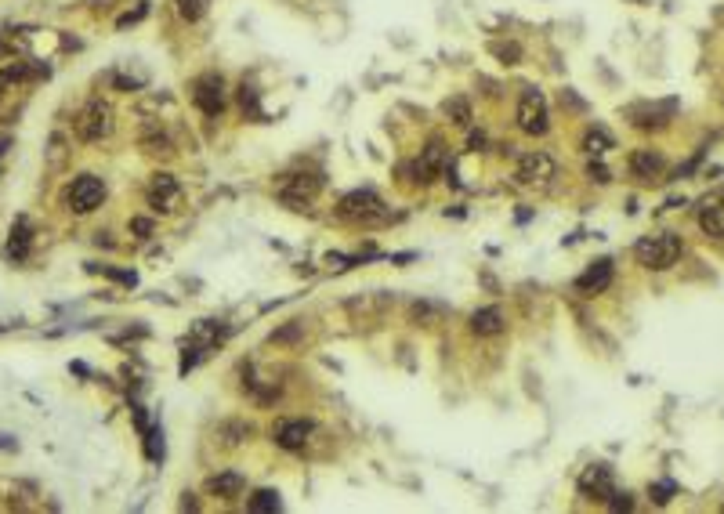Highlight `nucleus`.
Here are the masks:
<instances>
[{"label":"nucleus","instance_id":"bb28decb","mask_svg":"<svg viewBox=\"0 0 724 514\" xmlns=\"http://www.w3.org/2000/svg\"><path fill=\"white\" fill-rule=\"evenodd\" d=\"M301 337H305V323H297V319H293V323H286L283 330L272 333L275 345H290V340H301Z\"/></svg>","mask_w":724,"mask_h":514},{"label":"nucleus","instance_id":"423d86ee","mask_svg":"<svg viewBox=\"0 0 724 514\" xmlns=\"http://www.w3.org/2000/svg\"><path fill=\"white\" fill-rule=\"evenodd\" d=\"M319 188H323V181H319L315 174H283V181H279L275 192H279V200L286 207L301 210V207H308L319 196Z\"/></svg>","mask_w":724,"mask_h":514},{"label":"nucleus","instance_id":"c9c22d12","mask_svg":"<svg viewBox=\"0 0 724 514\" xmlns=\"http://www.w3.org/2000/svg\"><path fill=\"white\" fill-rule=\"evenodd\" d=\"M608 507H612V510H630L634 500L627 496V492H615V500H608Z\"/></svg>","mask_w":724,"mask_h":514},{"label":"nucleus","instance_id":"f257e3e1","mask_svg":"<svg viewBox=\"0 0 724 514\" xmlns=\"http://www.w3.org/2000/svg\"><path fill=\"white\" fill-rule=\"evenodd\" d=\"M634 257L645 268H652V272H667V268L677 265V257H681V235H674V232L645 235V239H637Z\"/></svg>","mask_w":724,"mask_h":514},{"label":"nucleus","instance_id":"a211bd4d","mask_svg":"<svg viewBox=\"0 0 724 514\" xmlns=\"http://www.w3.org/2000/svg\"><path fill=\"white\" fill-rule=\"evenodd\" d=\"M699 225L706 235H724V196L717 200H702V210H699Z\"/></svg>","mask_w":724,"mask_h":514},{"label":"nucleus","instance_id":"72a5a7b5","mask_svg":"<svg viewBox=\"0 0 724 514\" xmlns=\"http://www.w3.org/2000/svg\"><path fill=\"white\" fill-rule=\"evenodd\" d=\"M562 105H569V109H576V113H583V109H587V102H583V98H576L572 91H562Z\"/></svg>","mask_w":724,"mask_h":514},{"label":"nucleus","instance_id":"6e6552de","mask_svg":"<svg viewBox=\"0 0 724 514\" xmlns=\"http://www.w3.org/2000/svg\"><path fill=\"white\" fill-rule=\"evenodd\" d=\"M69 210H76V214H91L95 207H102V200H105V181L102 178H95V174H80L73 185H69Z\"/></svg>","mask_w":724,"mask_h":514},{"label":"nucleus","instance_id":"58836bf2","mask_svg":"<svg viewBox=\"0 0 724 514\" xmlns=\"http://www.w3.org/2000/svg\"><path fill=\"white\" fill-rule=\"evenodd\" d=\"M0 51H4V40H0Z\"/></svg>","mask_w":724,"mask_h":514},{"label":"nucleus","instance_id":"4468645a","mask_svg":"<svg viewBox=\"0 0 724 514\" xmlns=\"http://www.w3.org/2000/svg\"><path fill=\"white\" fill-rule=\"evenodd\" d=\"M663 167H667V160L659 156V153H652V148H637V153L630 156V174L641 181V185L655 181L659 174H663Z\"/></svg>","mask_w":724,"mask_h":514},{"label":"nucleus","instance_id":"b1692460","mask_svg":"<svg viewBox=\"0 0 724 514\" xmlns=\"http://www.w3.org/2000/svg\"><path fill=\"white\" fill-rule=\"evenodd\" d=\"M605 148H612V138L601 131V127H590V131L583 134V153L587 156H601Z\"/></svg>","mask_w":724,"mask_h":514},{"label":"nucleus","instance_id":"412c9836","mask_svg":"<svg viewBox=\"0 0 724 514\" xmlns=\"http://www.w3.org/2000/svg\"><path fill=\"white\" fill-rule=\"evenodd\" d=\"M442 319H445V305H438V301H413L410 305V323H417V326H435Z\"/></svg>","mask_w":724,"mask_h":514},{"label":"nucleus","instance_id":"f3484780","mask_svg":"<svg viewBox=\"0 0 724 514\" xmlns=\"http://www.w3.org/2000/svg\"><path fill=\"white\" fill-rule=\"evenodd\" d=\"M503 312L496 308V305H489V308H478L475 315H471V333H478V337H496V333H503Z\"/></svg>","mask_w":724,"mask_h":514},{"label":"nucleus","instance_id":"2f4dec72","mask_svg":"<svg viewBox=\"0 0 724 514\" xmlns=\"http://www.w3.org/2000/svg\"><path fill=\"white\" fill-rule=\"evenodd\" d=\"M587 174H590V181H598V185H605V181H608V167H605V163H594V160H590V167H587Z\"/></svg>","mask_w":724,"mask_h":514},{"label":"nucleus","instance_id":"4c0bfd02","mask_svg":"<svg viewBox=\"0 0 724 514\" xmlns=\"http://www.w3.org/2000/svg\"><path fill=\"white\" fill-rule=\"evenodd\" d=\"M8 148H11V138H0V156H4Z\"/></svg>","mask_w":724,"mask_h":514},{"label":"nucleus","instance_id":"9b49d317","mask_svg":"<svg viewBox=\"0 0 724 514\" xmlns=\"http://www.w3.org/2000/svg\"><path fill=\"white\" fill-rule=\"evenodd\" d=\"M674 109H677L674 98H670V102H655V105L641 102V105H630V109H627V120H630L634 127H641V131H648V127H663V123L674 116Z\"/></svg>","mask_w":724,"mask_h":514},{"label":"nucleus","instance_id":"2eb2a0df","mask_svg":"<svg viewBox=\"0 0 724 514\" xmlns=\"http://www.w3.org/2000/svg\"><path fill=\"white\" fill-rule=\"evenodd\" d=\"M608 283H612V261H598V265H590L580 279H576V290H580L583 297H594V293L608 290Z\"/></svg>","mask_w":724,"mask_h":514},{"label":"nucleus","instance_id":"39448f33","mask_svg":"<svg viewBox=\"0 0 724 514\" xmlns=\"http://www.w3.org/2000/svg\"><path fill=\"white\" fill-rule=\"evenodd\" d=\"M193 102H196V109H200L203 116H221V113H225V102H228L225 80H221L218 73L196 76V83H193Z\"/></svg>","mask_w":724,"mask_h":514},{"label":"nucleus","instance_id":"4be33fe9","mask_svg":"<svg viewBox=\"0 0 724 514\" xmlns=\"http://www.w3.org/2000/svg\"><path fill=\"white\" fill-rule=\"evenodd\" d=\"M218 438H221L225 445H239V442L250 438V424H243V420H225V424L218 427Z\"/></svg>","mask_w":724,"mask_h":514},{"label":"nucleus","instance_id":"5701e85b","mask_svg":"<svg viewBox=\"0 0 724 514\" xmlns=\"http://www.w3.org/2000/svg\"><path fill=\"white\" fill-rule=\"evenodd\" d=\"M442 109H445V116H450L457 127H467V123H471V102L460 98V95H457V98H450V102L442 105Z\"/></svg>","mask_w":724,"mask_h":514},{"label":"nucleus","instance_id":"aec40b11","mask_svg":"<svg viewBox=\"0 0 724 514\" xmlns=\"http://www.w3.org/2000/svg\"><path fill=\"white\" fill-rule=\"evenodd\" d=\"M243 475H236V471H221V475H214L207 482V489L214 492V496H225V500H232V496H239L243 492Z\"/></svg>","mask_w":724,"mask_h":514},{"label":"nucleus","instance_id":"f03ea898","mask_svg":"<svg viewBox=\"0 0 724 514\" xmlns=\"http://www.w3.org/2000/svg\"><path fill=\"white\" fill-rule=\"evenodd\" d=\"M337 218L351 221V225H377V221L388 218V210H384V203H380L377 192L355 188V192H348V196L337 203Z\"/></svg>","mask_w":724,"mask_h":514},{"label":"nucleus","instance_id":"1a4fd4ad","mask_svg":"<svg viewBox=\"0 0 724 514\" xmlns=\"http://www.w3.org/2000/svg\"><path fill=\"white\" fill-rule=\"evenodd\" d=\"M580 492L587 500H608L615 496V475L608 464H590L580 475Z\"/></svg>","mask_w":724,"mask_h":514},{"label":"nucleus","instance_id":"cd10ccee","mask_svg":"<svg viewBox=\"0 0 724 514\" xmlns=\"http://www.w3.org/2000/svg\"><path fill=\"white\" fill-rule=\"evenodd\" d=\"M141 145H145V153H170V138L160 134V131H148L141 138Z\"/></svg>","mask_w":724,"mask_h":514},{"label":"nucleus","instance_id":"c756f323","mask_svg":"<svg viewBox=\"0 0 724 514\" xmlns=\"http://www.w3.org/2000/svg\"><path fill=\"white\" fill-rule=\"evenodd\" d=\"M674 489H677L674 482H655V485L648 489V496H652L655 503H670V496H674Z\"/></svg>","mask_w":724,"mask_h":514},{"label":"nucleus","instance_id":"393cba45","mask_svg":"<svg viewBox=\"0 0 724 514\" xmlns=\"http://www.w3.org/2000/svg\"><path fill=\"white\" fill-rule=\"evenodd\" d=\"M279 492H272V489H261V492H253V500H250V510L253 514H268V510H279Z\"/></svg>","mask_w":724,"mask_h":514},{"label":"nucleus","instance_id":"9d476101","mask_svg":"<svg viewBox=\"0 0 724 514\" xmlns=\"http://www.w3.org/2000/svg\"><path fill=\"white\" fill-rule=\"evenodd\" d=\"M445 141L442 138H431L428 145L420 148V160H417V167H413V181H420V185H428V181H435L438 174H442V167H445Z\"/></svg>","mask_w":724,"mask_h":514},{"label":"nucleus","instance_id":"7ed1b4c3","mask_svg":"<svg viewBox=\"0 0 724 514\" xmlns=\"http://www.w3.org/2000/svg\"><path fill=\"white\" fill-rule=\"evenodd\" d=\"M73 127H76V138H80V141H102V138H109V131H113V109H109L102 98H91V102L76 113Z\"/></svg>","mask_w":724,"mask_h":514},{"label":"nucleus","instance_id":"7c9ffc66","mask_svg":"<svg viewBox=\"0 0 724 514\" xmlns=\"http://www.w3.org/2000/svg\"><path fill=\"white\" fill-rule=\"evenodd\" d=\"M493 55L503 58L507 66H515V62L522 58V48H518V44H493Z\"/></svg>","mask_w":724,"mask_h":514},{"label":"nucleus","instance_id":"473e14b6","mask_svg":"<svg viewBox=\"0 0 724 514\" xmlns=\"http://www.w3.org/2000/svg\"><path fill=\"white\" fill-rule=\"evenodd\" d=\"M62 145H66V138L55 134V138H51V163H55V167L62 163V156H66V148H62Z\"/></svg>","mask_w":724,"mask_h":514},{"label":"nucleus","instance_id":"e433bc0d","mask_svg":"<svg viewBox=\"0 0 724 514\" xmlns=\"http://www.w3.org/2000/svg\"><path fill=\"white\" fill-rule=\"evenodd\" d=\"M485 145V134H471V148H482Z\"/></svg>","mask_w":724,"mask_h":514},{"label":"nucleus","instance_id":"f8f14e48","mask_svg":"<svg viewBox=\"0 0 724 514\" xmlns=\"http://www.w3.org/2000/svg\"><path fill=\"white\" fill-rule=\"evenodd\" d=\"M312 431H315V427L308 420H275L272 438H275V445H283V449H305Z\"/></svg>","mask_w":724,"mask_h":514},{"label":"nucleus","instance_id":"dca6fc26","mask_svg":"<svg viewBox=\"0 0 724 514\" xmlns=\"http://www.w3.org/2000/svg\"><path fill=\"white\" fill-rule=\"evenodd\" d=\"M388 297L384 293H366V297H355V301H348V312L355 323H362V319H380L388 312Z\"/></svg>","mask_w":724,"mask_h":514},{"label":"nucleus","instance_id":"20e7f679","mask_svg":"<svg viewBox=\"0 0 724 514\" xmlns=\"http://www.w3.org/2000/svg\"><path fill=\"white\" fill-rule=\"evenodd\" d=\"M518 127L532 138H543L550 131V113H547V98L536 88H525L518 102Z\"/></svg>","mask_w":724,"mask_h":514},{"label":"nucleus","instance_id":"f704fd0d","mask_svg":"<svg viewBox=\"0 0 724 514\" xmlns=\"http://www.w3.org/2000/svg\"><path fill=\"white\" fill-rule=\"evenodd\" d=\"M131 232H138L141 239H145V235H153V221H148V218H134V221H131Z\"/></svg>","mask_w":724,"mask_h":514},{"label":"nucleus","instance_id":"6ab92c4d","mask_svg":"<svg viewBox=\"0 0 724 514\" xmlns=\"http://www.w3.org/2000/svg\"><path fill=\"white\" fill-rule=\"evenodd\" d=\"M29 243H33V228H29V218H18L11 225V239H8V253L15 261H26L29 257Z\"/></svg>","mask_w":724,"mask_h":514},{"label":"nucleus","instance_id":"0eeeda50","mask_svg":"<svg viewBox=\"0 0 724 514\" xmlns=\"http://www.w3.org/2000/svg\"><path fill=\"white\" fill-rule=\"evenodd\" d=\"M555 160H550L547 153H525L522 160H518V170H515V178H518V185H525V188H543L550 178H555Z\"/></svg>","mask_w":724,"mask_h":514},{"label":"nucleus","instance_id":"a878e982","mask_svg":"<svg viewBox=\"0 0 724 514\" xmlns=\"http://www.w3.org/2000/svg\"><path fill=\"white\" fill-rule=\"evenodd\" d=\"M174 4H178V15L185 22H196V18H203V11H207V0H174Z\"/></svg>","mask_w":724,"mask_h":514},{"label":"nucleus","instance_id":"c85d7f7f","mask_svg":"<svg viewBox=\"0 0 724 514\" xmlns=\"http://www.w3.org/2000/svg\"><path fill=\"white\" fill-rule=\"evenodd\" d=\"M239 105H243V113H250V116H261V105H258V91L253 88H239Z\"/></svg>","mask_w":724,"mask_h":514},{"label":"nucleus","instance_id":"ddd939ff","mask_svg":"<svg viewBox=\"0 0 724 514\" xmlns=\"http://www.w3.org/2000/svg\"><path fill=\"white\" fill-rule=\"evenodd\" d=\"M178 200H181V188H178V181L170 178V174H156L153 181H148V207L174 210Z\"/></svg>","mask_w":724,"mask_h":514},{"label":"nucleus","instance_id":"ea45409f","mask_svg":"<svg viewBox=\"0 0 724 514\" xmlns=\"http://www.w3.org/2000/svg\"><path fill=\"white\" fill-rule=\"evenodd\" d=\"M0 88H4V83H0ZM0 95H4V91H0Z\"/></svg>","mask_w":724,"mask_h":514}]
</instances>
